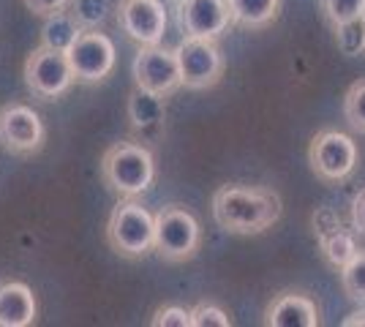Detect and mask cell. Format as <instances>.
I'll return each instance as SVG.
<instances>
[{
    "instance_id": "obj_1",
    "label": "cell",
    "mask_w": 365,
    "mask_h": 327,
    "mask_svg": "<svg viewBox=\"0 0 365 327\" xmlns=\"http://www.w3.org/2000/svg\"><path fill=\"white\" fill-rule=\"evenodd\" d=\"M284 213L278 191L267 186L227 183L213 194L215 224L229 234H259L270 229Z\"/></svg>"
},
{
    "instance_id": "obj_2",
    "label": "cell",
    "mask_w": 365,
    "mask_h": 327,
    "mask_svg": "<svg viewBox=\"0 0 365 327\" xmlns=\"http://www.w3.org/2000/svg\"><path fill=\"white\" fill-rule=\"evenodd\" d=\"M101 180L120 199H137L155 180V161L145 145L115 142L101 156Z\"/></svg>"
},
{
    "instance_id": "obj_3",
    "label": "cell",
    "mask_w": 365,
    "mask_h": 327,
    "mask_svg": "<svg viewBox=\"0 0 365 327\" xmlns=\"http://www.w3.org/2000/svg\"><path fill=\"white\" fill-rule=\"evenodd\" d=\"M107 243L123 259H142L155 251V216L137 199H120L107 221Z\"/></svg>"
},
{
    "instance_id": "obj_4",
    "label": "cell",
    "mask_w": 365,
    "mask_h": 327,
    "mask_svg": "<svg viewBox=\"0 0 365 327\" xmlns=\"http://www.w3.org/2000/svg\"><path fill=\"white\" fill-rule=\"evenodd\" d=\"M202 246V227L182 204H164L155 213V254L164 262H185Z\"/></svg>"
},
{
    "instance_id": "obj_5",
    "label": "cell",
    "mask_w": 365,
    "mask_h": 327,
    "mask_svg": "<svg viewBox=\"0 0 365 327\" xmlns=\"http://www.w3.org/2000/svg\"><path fill=\"white\" fill-rule=\"evenodd\" d=\"M25 85L38 101H58L61 95L71 90V85L76 82L68 52L52 47H36L25 61L22 68Z\"/></svg>"
},
{
    "instance_id": "obj_6",
    "label": "cell",
    "mask_w": 365,
    "mask_h": 327,
    "mask_svg": "<svg viewBox=\"0 0 365 327\" xmlns=\"http://www.w3.org/2000/svg\"><path fill=\"white\" fill-rule=\"evenodd\" d=\"M308 164L322 183H344L357 167V145L344 131L322 128L308 145Z\"/></svg>"
},
{
    "instance_id": "obj_7",
    "label": "cell",
    "mask_w": 365,
    "mask_h": 327,
    "mask_svg": "<svg viewBox=\"0 0 365 327\" xmlns=\"http://www.w3.org/2000/svg\"><path fill=\"white\" fill-rule=\"evenodd\" d=\"M175 52H178V63H180L182 88L210 90L224 79L227 61L213 38H188L185 36L175 47Z\"/></svg>"
},
{
    "instance_id": "obj_8",
    "label": "cell",
    "mask_w": 365,
    "mask_h": 327,
    "mask_svg": "<svg viewBox=\"0 0 365 327\" xmlns=\"http://www.w3.org/2000/svg\"><path fill=\"white\" fill-rule=\"evenodd\" d=\"M46 128L41 115L28 104H6L0 107V145L14 156H31L44 147Z\"/></svg>"
},
{
    "instance_id": "obj_9",
    "label": "cell",
    "mask_w": 365,
    "mask_h": 327,
    "mask_svg": "<svg viewBox=\"0 0 365 327\" xmlns=\"http://www.w3.org/2000/svg\"><path fill=\"white\" fill-rule=\"evenodd\" d=\"M68 61L74 68L76 82L85 85H96L104 82L115 68V44L107 33L101 31H82L71 49H68Z\"/></svg>"
},
{
    "instance_id": "obj_10",
    "label": "cell",
    "mask_w": 365,
    "mask_h": 327,
    "mask_svg": "<svg viewBox=\"0 0 365 327\" xmlns=\"http://www.w3.org/2000/svg\"><path fill=\"white\" fill-rule=\"evenodd\" d=\"M134 82L145 90L161 95H172L178 88H182L180 77V63H178V52L175 49H164L161 44H150V47H139L134 66H131Z\"/></svg>"
},
{
    "instance_id": "obj_11",
    "label": "cell",
    "mask_w": 365,
    "mask_h": 327,
    "mask_svg": "<svg viewBox=\"0 0 365 327\" xmlns=\"http://www.w3.org/2000/svg\"><path fill=\"white\" fill-rule=\"evenodd\" d=\"M120 31L139 47L161 44L167 33V11L161 0H120L118 6Z\"/></svg>"
},
{
    "instance_id": "obj_12",
    "label": "cell",
    "mask_w": 365,
    "mask_h": 327,
    "mask_svg": "<svg viewBox=\"0 0 365 327\" xmlns=\"http://www.w3.org/2000/svg\"><path fill=\"white\" fill-rule=\"evenodd\" d=\"M178 25L188 38L218 41L232 25L227 0H178Z\"/></svg>"
},
{
    "instance_id": "obj_13",
    "label": "cell",
    "mask_w": 365,
    "mask_h": 327,
    "mask_svg": "<svg viewBox=\"0 0 365 327\" xmlns=\"http://www.w3.org/2000/svg\"><path fill=\"white\" fill-rule=\"evenodd\" d=\"M267 327H319V306L314 297L303 292H281L264 311Z\"/></svg>"
},
{
    "instance_id": "obj_14",
    "label": "cell",
    "mask_w": 365,
    "mask_h": 327,
    "mask_svg": "<svg viewBox=\"0 0 365 327\" xmlns=\"http://www.w3.org/2000/svg\"><path fill=\"white\" fill-rule=\"evenodd\" d=\"M38 316V303L28 284L3 281L0 284V327H31Z\"/></svg>"
},
{
    "instance_id": "obj_15",
    "label": "cell",
    "mask_w": 365,
    "mask_h": 327,
    "mask_svg": "<svg viewBox=\"0 0 365 327\" xmlns=\"http://www.w3.org/2000/svg\"><path fill=\"white\" fill-rule=\"evenodd\" d=\"M167 95L153 93V90H145V88H134L128 93V120H131V128L148 137V134H158L161 125L167 120Z\"/></svg>"
},
{
    "instance_id": "obj_16",
    "label": "cell",
    "mask_w": 365,
    "mask_h": 327,
    "mask_svg": "<svg viewBox=\"0 0 365 327\" xmlns=\"http://www.w3.org/2000/svg\"><path fill=\"white\" fill-rule=\"evenodd\" d=\"M232 25L245 31H262L281 11V0H227Z\"/></svg>"
},
{
    "instance_id": "obj_17",
    "label": "cell",
    "mask_w": 365,
    "mask_h": 327,
    "mask_svg": "<svg viewBox=\"0 0 365 327\" xmlns=\"http://www.w3.org/2000/svg\"><path fill=\"white\" fill-rule=\"evenodd\" d=\"M79 33H82V25L74 19V14L61 9V11H52V14L44 16V25H41V44L68 52L71 44L79 38Z\"/></svg>"
},
{
    "instance_id": "obj_18",
    "label": "cell",
    "mask_w": 365,
    "mask_h": 327,
    "mask_svg": "<svg viewBox=\"0 0 365 327\" xmlns=\"http://www.w3.org/2000/svg\"><path fill=\"white\" fill-rule=\"evenodd\" d=\"M319 251L322 256H324V262L335 270H341V267H346L357 256V243H354V234L346 232L344 227H338L333 232L327 234H319Z\"/></svg>"
},
{
    "instance_id": "obj_19",
    "label": "cell",
    "mask_w": 365,
    "mask_h": 327,
    "mask_svg": "<svg viewBox=\"0 0 365 327\" xmlns=\"http://www.w3.org/2000/svg\"><path fill=\"white\" fill-rule=\"evenodd\" d=\"M68 11L82 25V31H101L112 14V3L109 0H71Z\"/></svg>"
},
{
    "instance_id": "obj_20",
    "label": "cell",
    "mask_w": 365,
    "mask_h": 327,
    "mask_svg": "<svg viewBox=\"0 0 365 327\" xmlns=\"http://www.w3.org/2000/svg\"><path fill=\"white\" fill-rule=\"evenodd\" d=\"M338 273H341L344 295L349 297L351 303H365V251H357V256Z\"/></svg>"
},
{
    "instance_id": "obj_21",
    "label": "cell",
    "mask_w": 365,
    "mask_h": 327,
    "mask_svg": "<svg viewBox=\"0 0 365 327\" xmlns=\"http://www.w3.org/2000/svg\"><path fill=\"white\" fill-rule=\"evenodd\" d=\"M344 118L351 131L365 134V79L351 82L346 95H344Z\"/></svg>"
},
{
    "instance_id": "obj_22",
    "label": "cell",
    "mask_w": 365,
    "mask_h": 327,
    "mask_svg": "<svg viewBox=\"0 0 365 327\" xmlns=\"http://www.w3.org/2000/svg\"><path fill=\"white\" fill-rule=\"evenodd\" d=\"M333 31H335L338 49H341L344 55H357V52L365 49V16L341 22V25H335Z\"/></svg>"
},
{
    "instance_id": "obj_23",
    "label": "cell",
    "mask_w": 365,
    "mask_h": 327,
    "mask_svg": "<svg viewBox=\"0 0 365 327\" xmlns=\"http://www.w3.org/2000/svg\"><path fill=\"white\" fill-rule=\"evenodd\" d=\"M322 14L330 25H341L357 16H365V0H319Z\"/></svg>"
},
{
    "instance_id": "obj_24",
    "label": "cell",
    "mask_w": 365,
    "mask_h": 327,
    "mask_svg": "<svg viewBox=\"0 0 365 327\" xmlns=\"http://www.w3.org/2000/svg\"><path fill=\"white\" fill-rule=\"evenodd\" d=\"M232 316L213 303H199L191 308V327H232Z\"/></svg>"
},
{
    "instance_id": "obj_25",
    "label": "cell",
    "mask_w": 365,
    "mask_h": 327,
    "mask_svg": "<svg viewBox=\"0 0 365 327\" xmlns=\"http://www.w3.org/2000/svg\"><path fill=\"white\" fill-rule=\"evenodd\" d=\"M153 327H191V311H185L180 306H164L153 313Z\"/></svg>"
},
{
    "instance_id": "obj_26",
    "label": "cell",
    "mask_w": 365,
    "mask_h": 327,
    "mask_svg": "<svg viewBox=\"0 0 365 327\" xmlns=\"http://www.w3.org/2000/svg\"><path fill=\"white\" fill-rule=\"evenodd\" d=\"M311 224H314V232L319 237V234H327V232H333V229H338V227H341V218H338V213H335L333 207H317L314 216H311Z\"/></svg>"
},
{
    "instance_id": "obj_27",
    "label": "cell",
    "mask_w": 365,
    "mask_h": 327,
    "mask_svg": "<svg viewBox=\"0 0 365 327\" xmlns=\"http://www.w3.org/2000/svg\"><path fill=\"white\" fill-rule=\"evenodd\" d=\"M351 227L354 232L365 237V188L357 191V197L351 199Z\"/></svg>"
},
{
    "instance_id": "obj_28",
    "label": "cell",
    "mask_w": 365,
    "mask_h": 327,
    "mask_svg": "<svg viewBox=\"0 0 365 327\" xmlns=\"http://www.w3.org/2000/svg\"><path fill=\"white\" fill-rule=\"evenodd\" d=\"M68 3H71V0H25V6H28L36 16H46V14H52V11H61Z\"/></svg>"
},
{
    "instance_id": "obj_29",
    "label": "cell",
    "mask_w": 365,
    "mask_h": 327,
    "mask_svg": "<svg viewBox=\"0 0 365 327\" xmlns=\"http://www.w3.org/2000/svg\"><path fill=\"white\" fill-rule=\"evenodd\" d=\"M341 325L344 327H365V303H360V308H357L354 313H349Z\"/></svg>"
}]
</instances>
